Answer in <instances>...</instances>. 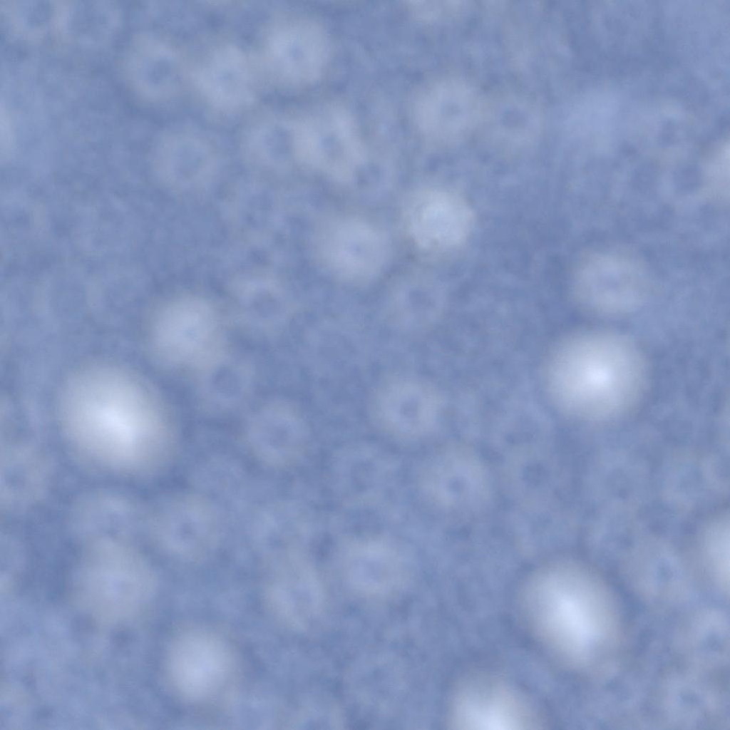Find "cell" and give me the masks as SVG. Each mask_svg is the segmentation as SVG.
<instances>
[{
	"label": "cell",
	"instance_id": "10",
	"mask_svg": "<svg viewBox=\"0 0 730 730\" xmlns=\"http://www.w3.org/2000/svg\"><path fill=\"white\" fill-rule=\"evenodd\" d=\"M266 562L264 594L272 614L289 627H307L323 605L313 566L300 550L269 555Z\"/></svg>",
	"mask_w": 730,
	"mask_h": 730
},
{
	"label": "cell",
	"instance_id": "18",
	"mask_svg": "<svg viewBox=\"0 0 730 730\" xmlns=\"http://www.w3.org/2000/svg\"><path fill=\"white\" fill-rule=\"evenodd\" d=\"M349 584L369 595L389 593L405 580L409 561L404 550L390 540L359 539L351 543L342 557Z\"/></svg>",
	"mask_w": 730,
	"mask_h": 730
},
{
	"label": "cell",
	"instance_id": "4",
	"mask_svg": "<svg viewBox=\"0 0 730 730\" xmlns=\"http://www.w3.org/2000/svg\"><path fill=\"white\" fill-rule=\"evenodd\" d=\"M522 608L540 644L562 659L581 657L596 636L582 587L561 570L550 569L534 577L523 592Z\"/></svg>",
	"mask_w": 730,
	"mask_h": 730
},
{
	"label": "cell",
	"instance_id": "23",
	"mask_svg": "<svg viewBox=\"0 0 730 730\" xmlns=\"http://www.w3.org/2000/svg\"><path fill=\"white\" fill-rule=\"evenodd\" d=\"M295 510L288 505H275L259 520L257 540L265 556L299 549L303 527Z\"/></svg>",
	"mask_w": 730,
	"mask_h": 730
},
{
	"label": "cell",
	"instance_id": "9",
	"mask_svg": "<svg viewBox=\"0 0 730 730\" xmlns=\"http://www.w3.org/2000/svg\"><path fill=\"white\" fill-rule=\"evenodd\" d=\"M647 291L643 268L624 255L592 254L580 263L575 274L576 297L585 308L597 314L632 310L642 302Z\"/></svg>",
	"mask_w": 730,
	"mask_h": 730
},
{
	"label": "cell",
	"instance_id": "15",
	"mask_svg": "<svg viewBox=\"0 0 730 730\" xmlns=\"http://www.w3.org/2000/svg\"><path fill=\"white\" fill-rule=\"evenodd\" d=\"M253 63L241 47L221 43L210 48L192 70L191 81L210 108L220 113L237 112L256 98Z\"/></svg>",
	"mask_w": 730,
	"mask_h": 730
},
{
	"label": "cell",
	"instance_id": "13",
	"mask_svg": "<svg viewBox=\"0 0 730 730\" xmlns=\"http://www.w3.org/2000/svg\"><path fill=\"white\" fill-rule=\"evenodd\" d=\"M529 710L508 684L486 674L463 680L453 694L451 724L462 729H523L533 724Z\"/></svg>",
	"mask_w": 730,
	"mask_h": 730
},
{
	"label": "cell",
	"instance_id": "12",
	"mask_svg": "<svg viewBox=\"0 0 730 730\" xmlns=\"http://www.w3.org/2000/svg\"><path fill=\"white\" fill-rule=\"evenodd\" d=\"M406 230L413 242L428 251L458 247L469 237L474 215L456 192L441 187L416 191L405 207Z\"/></svg>",
	"mask_w": 730,
	"mask_h": 730
},
{
	"label": "cell",
	"instance_id": "5",
	"mask_svg": "<svg viewBox=\"0 0 730 730\" xmlns=\"http://www.w3.org/2000/svg\"><path fill=\"white\" fill-rule=\"evenodd\" d=\"M294 158L337 181L352 180L366 160V149L353 114L338 105L317 108L293 118Z\"/></svg>",
	"mask_w": 730,
	"mask_h": 730
},
{
	"label": "cell",
	"instance_id": "2",
	"mask_svg": "<svg viewBox=\"0 0 730 730\" xmlns=\"http://www.w3.org/2000/svg\"><path fill=\"white\" fill-rule=\"evenodd\" d=\"M647 367L640 349L621 334L591 331L567 337L550 354L548 388L565 412L590 421L625 413L644 393Z\"/></svg>",
	"mask_w": 730,
	"mask_h": 730
},
{
	"label": "cell",
	"instance_id": "16",
	"mask_svg": "<svg viewBox=\"0 0 730 730\" xmlns=\"http://www.w3.org/2000/svg\"><path fill=\"white\" fill-rule=\"evenodd\" d=\"M127 80L148 101L163 102L179 91L185 69L177 50L162 37L145 33L130 41L124 56Z\"/></svg>",
	"mask_w": 730,
	"mask_h": 730
},
{
	"label": "cell",
	"instance_id": "21",
	"mask_svg": "<svg viewBox=\"0 0 730 730\" xmlns=\"http://www.w3.org/2000/svg\"><path fill=\"white\" fill-rule=\"evenodd\" d=\"M114 9L86 4L58 5L56 34L64 40L91 44L103 40L114 28Z\"/></svg>",
	"mask_w": 730,
	"mask_h": 730
},
{
	"label": "cell",
	"instance_id": "14",
	"mask_svg": "<svg viewBox=\"0 0 730 730\" xmlns=\"http://www.w3.org/2000/svg\"><path fill=\"white\" fill-rule=\"evenodd\" d=\"M153 528L160 545L187 560L212 553L219 540V520L212 504L202 497L180 494L167 499L156 510Z\"/></svg>",
	"mask_w": 730,
	"mask_h": 730
},
{
	"label": "cell",
	"instance_id": "24",
	"mask_svg": "<svg viewBox=\"0 0 730 730\" xmlns=\"http://www.w3.org/2000/svg\"><path fill=\"white\" fill-rule=\"evenodd\" d=\"M202 392L212 401L232 403L247 388L248 372L244 365L225 353L200 371Z\"/></svg>",
	"mask_w": 730,
	"mask_h": 730
},
{
	"label": "cell",
	"instance_id": "8",
	"mask_svg": "<svg viewBox=\"0 0 730 730\" xmlns=\"http://www.w3.org/2000/svg\"><path fill=\"white\" fill-rule=\"evenodd\" d=\"M319 259L331 275L347 282H364L386 265L389 242L376 225L354 217L331 220L317 240Z\"/></svg>",
	"mask_w": 730,
	"mask_h": 730
},
{
	"label": "cell",
	"instance_id": "19",
	"mask_svg": "<svg viewBox=\"0 0 730 730\" xmlns=\"http://www.w3.org/2000/svg\"><path fill=\"white\" fill-rule=\"evenodd\" d=\"M248 444L257 458L282 467L298 459L307 442V430L299 413L283 403L266 405L248 424Z\"/></svg>",
	"mask_w": 730,
	"mask_h": 730
},
{
	"label": "cell",
	"instance_id": "3",
	"mask_svg": "<svg viewBox=\"0 0 730 730\" xmlns=\"http://www.w3.org/2000/svg\"><path fill=\"white\" fill-rule=\"evenodd\" d=\"M76 577L88 608L109 622L130 615L148 599L154 587L153 573L143 555L110 535L90 538Z\"/></svg>",
	"mask_w": 730,
	"mask_h": 730
},
{
	"label": "cell",
	"instance_id": "7",
	"mask_svg": "<svg viewBox=\"0 0 730 730\" xmlns=\"http://www.w3.org/2000/svg\"><path fill=\"white\" fill-rule=\"evenodd\" d=\"M260 63L271 79L282 88H302L324 73L331 43L324 28L307 17L283 19L266 32Z\"/></svg>",
	"mask_w": 730,
	"mask_h": 730
},
{
	"label": "cell",
	"instance_id": "6",
	"mask_svg": "<svg viewBox=\"0 0 730 730\" xmlns=\"http://www.w3.org/2000/svg\"><path fill=\"white\" fill-rule=\"evenodd\" d=\"M150 331L153 352L170 368L200 371L224 353L220 317L200 298L168 303L154 317Z\"/></svg>",
	"mask_w": 730,
	"mask_h": 730
},
{
	"label": "cell",
	"instance_id": "20",
	"mask_svg": "<svg viewBox=\"0 0 730 730\" xmlns=\"http://www.w3.org/2000/svg\"><path fill=\"white\" fill-rule=\"evenodd\" d=\"M165 134L161 140V157L172 175L180 177V182L192 181L210 172L214 153L205 133L193 128H177Z\"/></svg>",
	"mask_w": 730,
	"mask_h": 730
},
{
	"label": "cell",
	"instance_id": "22",
	"mask_svg": "<svg viewBox=\"0 0 730 730\" xmlns=\"http://www.w3.org/2000/svg\"><path fill=\"white\" fill-rule=\"evenodd\" d=\"M243 138L245 148L251 157L266 163H274L285 155L294 158L293 118L270 115L250 125Z\"/></svg>",
	"mask_w": 730,
	"mask_h": 730
},
{
	"label": "cell",
	"instance_id": "11",
	"mask_svg": "<svg viewBox=\"0 0 730 730\" xmlns=\"http://www.w3.org/2000/svg\"><path fill=\"white\" fill-rule=\"evenodd\" d=\"M230 651L215 634L192 629L181 633L168 654V672L178 694L200 701L216 694L231 673Z\"/></svg>",
	"mask_w": 730,
	"mask_h": 730
},
{
	"label": "cell",
	"instance_id": "1",
	"mask_svg": "<svg viewBox=\"0 0 730 730\" xmlns=\"http://www.w3.org/2000/svg\"><path fill=\"white\" fill-rule=\"evenodd\" d=\"M59 415L75 451L109 471L146 473L168 457L170 433L160 402L140 379L118 366L76 371L62 389Z\"/></svg>",
	"mask_w": 730,
	"mask_h": 730
},
{
	"label": "cell",
	"instance_id": "17",
	"mask_svg": "<svg viewBox=\"0 0 730 730\" xmlns=\"http://www.w3.org/2000/svg\"><path fill=\"white\" fill-rule=\"evenodd\" d=\"M374 402L377 421L389 432L410 438L426 432L434 423L438 399L426 383L412 377H393L378 390Z\"/></svg>",
	"mask_w": 730,
	"mask_h": 730
}]
</instances>
